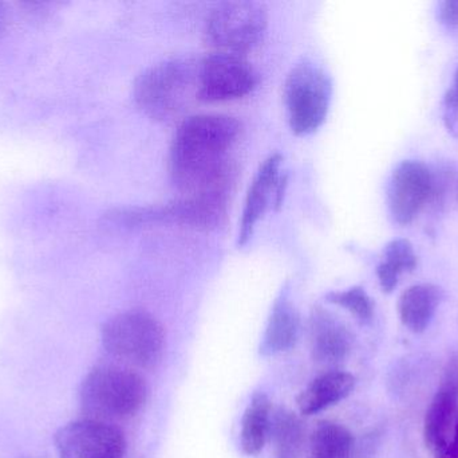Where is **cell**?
Listing matches in <instances>:
<instances>
[{
    "mask_svg": "<svg viewBox=\"0 0 458 458\" xmlns=\"http://www.w3.org/2000/svg\"><path fill=\"white\" fill-rule=\"evenodd\" d=\"M444 123L449 134L458 139V67L454 72L451 88L444 97Z\"/></svg>",
    "mask_w": 458,
    "mask_h": 458,
    "instance_id": "7402d4cb",
    "label": "cell"
},
{
    "mask_svg": "<svg viewBox=\"0 0 458 458\" xmlns=\"http://www.w3.org/2000/svg\"><path fill=\"white\" fill-rule=\"evenodd\" d=\"M326 301L349 311L360 324H369L374 317V303L362 287L336 290L326 295Z\"/></svg>",
    "mask_w": 458,
    "mask_h": 458,
    "instance_id": "44dd1931",
    "label": "cell"
},
{
    "mask_svg": "<svg viewBox=\"0 0 458 458\" xmlns=\"http://www.w3.org/2000/svg\"><path fill=\"white\" fill-rule=\"evenodd\" d=\"M438 18L448 29L458 27V0H445L438 4Z\"/></svg>",
    "mask_w": 458,
    "mask_h": 458,
    "instance_id": "603a6c76",
    "label": "cell"
},
{
    "mask_svg": "<svg viewBox=\"0 0 458 458\" xmlns=\"http://www.w3.org/2000/svg\"><path fill=\"white\" fill-rule=\"evenodd\" d=\"M354 389V376L346 371H328L298 395L296 405L303 416H315L349 397Z\"/></svg>",
    "mask_w": 458,
    "mask_h": 458,
    "instance_id": "9a60e30c",
    "label": "cell"
},
{
    "mask_svg": "<svg viewBox=\"0 0 458 458\" xmlns=\"http://www.w3.org/2000/svg\"><path fill=\"white\" fill-rule=\"evenodd\" d=\"M5 23H7V11H5L4 5L0 3V35L4 31Z\"/></svg>",
    "mask_w": 458,
    "mask_h": 458,
    "instance_id": "d4e9b609",
    "label": "cell"
},
{
    "mask_svg": "<svg viewBox=\"0 0 458 458\" xmlns=\"http://www.w3.org/2000/svg\"><path fill=\"white\" fill-rule=\"evenodd\" d=\"M333 97L330 75L319 65L301 61L288 73L284 104L288 123L298 136L314 134L325 123Z\"/></svg>",
    "mask_w": 458,
    "mask_h": 458,
    "instance_id": "5b68a950",
    "label": "cell"
},
{
    "mask_svg": "<svg viewBox=\"0 0 458 458\" xmlns=\"http://www.w3.org/2000/svg\"><path fill=\"white\" fill-rule=\"evenodd\" d=\"M258 74L250 62L239 54H209L200 59L199 99L216 102L240 99L255 89Z\"/></svg>",
    "mask_w": 458,
    "mask_h": 458,
    "instance_id": "ba28073f",
    "label": "cell"
},
{
    "mask_svg": "<svg viewBox=\"0 0 458 458\" xmlns=\"http://www.w3.org/2000/svg\"><path fill=\"white\" fill-rule=\"evenodd\" d=\"M438 458H458V419L454 424V436L446 445L437 452Z\"/></svg>",
    "mask_w": 458,
    "mask_h": 458,
    "instance_id": "cb8c5ba5",
    "label": "cell"
},
{
    "mask_svg": "<svg viewBox=\"0 0 458 458\" xmlns=\"http://www.w3.org/2000/svg\"><path fill=\"white\" fill-rule=\"evenodd\" d=\"M227 203L228 198L223 196H184L164 206L114 210L106 218L118 225L179 223L211 229L225 222Z\"/></svg>",
    "mask_w": 458,
    "mask_h": 458,
    "instance_id": "52a82bcc",
    "label": "cell"
},
{
    "mask_svg": "<svg viewBox=\"0 0 458 458\" xmlns=\"http://www.w3.org/2000/svg\"><path fill=\"white\" fill-rule=\"evenodd\" d=\"M417 266V255L409 239H393L384 250V260L377 268V277L385 293L397 288L401 274L413 272Z\"/></svg>",
    "mask_w": 458,
    "mask_h": 458,
    "instance_id": "d6986e66",
    "label": "cell"
},
{
    "mask_svg": "<svg viewBox=\"0 0 458 458\" xmlns=\"http://www.w3.org/2000/svg\"><path fill=\"white\" fill-rule=\"evenodd\" d=\"M54 443L59 458H123L128 446L120 428L90 419L59 428Z\"/></svg>",
    "mask_w": 458,
    "mask_h": 458,
    "instance_id": "9c48e42d",
    "label": "cell"
},
{
    "mask_svg": "<svg viewBox=\"0 0 458 458\" xmlns=\"http://www.w3.org/2000/svg\"><path fill=\"white\" fill-rule=\"evenodd\" d=\"M165 338L163 324L142 309L114 315L101 328L102 346L107 354L141 368H153L160 363Z\"/></svg>",
    "mask_w": 458,
    "mask_h": 458,
    "instance_id": "277c9868",
    "label": "cell"
},
{
    "mask_svg": "<svg viewBox=\"0 0 458 458\" xmlns=\"http://www.w3.org/2000/svg\"><path fill=\"white\" fill-rule=\"evenodd\" d=\"M301 333V317L291 301L287 290H282L269 314L266 331L259 346V354L263 357H275L290 351Z\"/></svg>",
    "mask_w": 458,
    "mask_h": 458,
    "instance_id": "5bb4252c",
    "label": "cell"
},
{
    "mask_svg": "<svg viewBox=\"0 0 458 458\" xmlns=\"http://www.w3.org/2000/svg\"><path fill=\"white\" fill-rule=\"evenodd\" d=\"M352 445L354 437L346 427L320 421L310 437V458H349Z\"/></svg>",
    "mask_w": 458,
    "mask_h": 458,
    "instance_id": "ffe728a7",
    "label": "cell"
},
{
    "mask_svg": "<svg viewBox=\"0 0 458 458\" xmlns=\"http://www.w3.org/2000/svg\"><path fill=\"white\" fill-rule=\"evenodd\" d=\"M310 344L312 359L322 365H336L349 357L354 335L333 312L317 306L310 314Z\"/></svg>",
    "mask_w": 458,
    "mask_h": 458,
    "instance_id": "7c38bea8",
    "label": "cell"
},
{
    "mask_svg": "<svg viewBox=\"0 0 458 458\" xmlns=\"http://www.w3.org/2000/svg\"><path fill=\"white\" fill-rule=\"evenodd\" d=\"M458 408V359L446 366L440 386L433 397L424 422L427 446L437 454L448 443L449 427Z\"/></svg>",
    "mask_w": 458,
    "mask_h": 458,
    "instance_id": "4fadbf2b",
    "label": "cell"
},
{
    "mask_svg": "<svg viewBox=\"0 0 458 458\" xmlns=\"http://www.w3.org/2000/svg\"><path fill=\"white\" fill-rule=\"evenodd\" d=\"M433 193V177L421 161L403 160L395 167L387 187L393 220L409 225L416 220Z\"/></svg>",
    "mask_w": 458,
    "mask_h": 458,
    "instance_id": "30bf717a",
    "label": "cell"
},
{
    "mask_svg": "<svg viewBox=\"0 0 458 458\" xmlns=\"http://www.w3.org/2000/svg\"><path fill=\"white\" fill-rule=\"evenodd\" d=\"M269 437L276 458H299L304 448V428L301 419L287 409L272 413Z\"/></svg>",
    "mask_w": 458,
    "mask_h": 458,
    "instance_id": "ac0fdd59",
    "label": "cell"
},
{
    "mask_svg": "<svg viewBox=\"0 0 458 458\" xmlns=\"http://www.w3.org/2000/svg\"><path fill=\"white\" fill-rule=\"evenodd\" d=\"M199 67L193 58H172L148 67L137 77L133 94L142 112L169 120L199 99Z\"/></svg>",
    "mask_w": 458,
    "mask_h": 458,
    "instance_id": "3957f363",
    "label": "cell"
},
{
    "mask_svg": "<svg viewBox=\"0 0 458 458\" xmlns=\"http://www.w3.org/2000/svg\"><path fill=\"white\" fill-rule=\"evenodd\" d=\"M444 298L435 284H417L408 288L398 300V315L403 324L413 333L427 331Z\"/></svg>",
    "mask_w": 458,
    "mask_h": 458,
    "instance_id": "2e32d148",
    "label": "cell"
},
{
    "mask_svg": "<svg viewBox=\"0 0 458 458\" xmlns=\"http://www.w3.org/2000/svg\"><path fill=\"white\" fill-rule=\"evenodd\" d=\"M282 164V156L279 153L268 156L259 167L250 190L245 196L244 209H242V220H240L239 236L237 245L244 246L255 230L256 223L259 222L272 195H275L276 203H280L283 196V187L285 186V179L280 177L279 169Z\"/></svg>",
    "mask_w": 458,
    "mask_h": 458,
    "instance_id": "8fae6325",
    "label": "cell"
},
{
    "mask_svg": "<svg viewBox=\"0 0 458 458\" xmlns=\"http://www.w3.org/2000/svg\"><path fill=\"white\" fill-rule=\"evenodd\" d=\"M242 125L227 115H196L185 118L172 142L169 171L185 196L228 198L236 177L231 151Z\"/></svg>",
    "mask_w": 458,
    "mask_h": 458,
    "instance_id": "6da1fadb",
    "label": "cell"
},
{
    "mask_svg": "<svg viewBox=\"0 0 458 458\" xmlns=\"http://www.w3.org/2000/svg\"><path fill=\"white\" fill-rule=\"evenodd\" d=\"M272 406L264 393H255L245 409L240 430V446L248 457H256L263 452L269 437Z\"/></svg>",
    "mask_w": 458,
    "mask_h": 458,
    "instance_id": "e0dca14e",
    "label": "cell"
},
{
    "mask_svg": "<svg viewBox=\"0 0 458 458\" xmlns=\"http://www.w3.org/2000/svg\"><path fill=\"white\" fill-rule=\"evenodd\" d=\"M147 381L136 371L120 366L91 368L80 386V405L86 419L114 421L136 416L147 403Z\"/></svg>",
    "mask_w": 458,
    "mask_h": 458,
    "instance_id": "7a4b0ae2",
    "label": "cell"
},
{
    "mask_svg": "<svg viewBox=\"0 0 458 458\" xmlns=\"http://www.w3.org/2000/svg\"><path fill=\"white\" fill-rule=\"evenodd\" d=\"M267 26L268 15L260 3L248 0L222 3L207 19V42L220 53L242 56L263 39Z\"/></svg>",
    "mask_w": 458,
    "mask_h": 458,
    "instance_id": "8992f818",
    "label": "cell"
}]
</instances>
